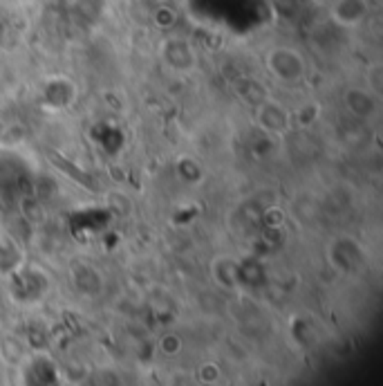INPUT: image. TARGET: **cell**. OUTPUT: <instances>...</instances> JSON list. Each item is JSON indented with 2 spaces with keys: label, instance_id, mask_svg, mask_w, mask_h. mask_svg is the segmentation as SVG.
<instances>
[{
  "label": "cell",
  "instance_id": "6da1fadb",
  "mask_svg": "<svg viewBox=\"0 0 383 386\" xmlns=\"http://www.w3.org/2000/svg\"><path fill=\"white\" fill-rule=\"evenodd\" d=\"M367 16V0H336L334 18L345 27H357Z\"/></svg>",
  "mask_w": 383,
  "mask_h": 386
}]
</instances>
